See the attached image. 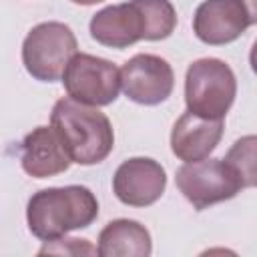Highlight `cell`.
Instances as JSON below:
<instances>
[{"label": "cell", "instance_id": "obj_1", "mask_svg": "<svg viewBox=\"0 0 257 257\" xmlns=\"http://www.w3.org/2000/svg\"><path fill=\"white\" fill-rule=\"evenodd\" d=\"M177 26L171 0H128L98 10L90 18V36L108 48H128L139 40H165Z\"/></svg>", "mask_w": 257, "mask_h": 257}, {"label": "cell", "instance_id": "obj_2", "mask_svg": "<svg viewBox=\"0 0 257 257\" xmlns=\"http://www.w3.org/2000/svg\"><path fill=\"white\" fill-rule=\"evenodd\" d=\"M98 217V201L88 187H48L28 199L26 223L40 241H54L70 231L86 229Z\"/></svg>", "mask_w": 257, "mask_h": 257}, {"label": "cell", "instance_id": "obj_3", "mask_svg": "<svg viewBox=\"0 0 257 257\" xmlns=\"http://www.w3.org/2000/svg\"><path fill=\"white\" fill-rule=\"evenodd\" d=\"M50 126L76 165H98L114 147V131L108 116L100 112L98 106L76 102L70 96L54 102Z\"/></svg>", "mask_w": 257, "mask_h": 257}, {"label": "cell", "instance_id": "obj_4", "mask_svg": "<svg viewBox=\"0 0 257 257\" xmlns=\"http://www.w3.org/2000/svg\"><path fill=\"white\" fill-rule=\"evenodd\" d=\"M237 94V80L231 66L221 58H199L185 74L187 110L213 120H223Z\"/></svg>", "mask_w": 257, "mask_h": 257}, {"label": "cell", "instance_id": "obj_5", "mask_svg": "<svg viewBox=\"0 0 257 257\" xmlns=\"http://www.w3.org/2000/svg\"><path fill=\"white\" fill-rule=\"evenodd\" d=\"M78 52V42L64 22H40L22 42V64L40 82H54L62 76L68 60Z\"/></svg>", "mask_w": 257, "mask_h": 257}, {"label": "cell", "instance_id": "obj_6", "mask_svg": "<svg viewBox=\"0 0 257 257\" xmlns=\"http://www.w3.org/2000/svg\"><path fill=\"white\" fill-rule=\"evenodd\" d=\"M175 183L193 209L203 211L215 203L233 199L245 183L225 159H201L177 169Z\"/></svg>", "mask_w": 257, "mask_h": 257}, {"label": "cell", "instance_id": "obj_7", "mask_svg": "<svg viewBox=\"0 0 257 257\" xmlns=\"http://www.w3.org/2000/svg\"><path fill=\"white\" fill-rule=\"evenodd\" d=\"M60 78L66 94L88 106L112 104L120 92V74L116 64L86 52H76L68 60Z\"/></svg>", "mask_w": 257, "mask_h": 257}, {"label": "cell", "instance_id": "obj_8", "mask_svg": "<svg viewBox=\"0 0 257 257\" xmlns=\"http://www.w3.org/2000/svg\"><path fill=\"white\" fill-rule=\"evenodd\" d=\"M255 22L257 0H203L193 16V32L201 42L221 46L237 40Z\"/></svg>", "mask_w": 257, "mask_h": 257}, {"label": "cell", "instance_id": "obj_9", "mask_svg": "<svg viewBox=\"0 0 257 257\" xmlns=\"http://www.w3.org/2000/svg\"><path fill=\"white\" fill-rule=\"evenodd\" d=\"M118 74L124 96L137 104H161L175 88V72L171 64L157 54H135L118 68Z\"/></svg>", "mask_w": 257, "mask_h": 257}, {"label": "cell", "instance_id": "obj_10", "mask_svg": "<svg viewBox=\"0 0 257 257\" xmlns=\"http://www.w3.org/2000/svg\"><path fill=\"white\" fill-rule=\"evenodd\" d=\"M167 187V173L161 163L149 157H133L118 165L112 175L114 197L128 207L157 203Z\"/></svg>", "mask_w": 257, "mask_h": 257}, {"label": "cell", "instance_id": "obj_11", "mask_svg": "<svg viewBox=\"0 0 257 257\" xmlns=\"http://www.w3.org/2000/svg\"><path fill=\"white\" fill-rule=\"evenodd\" d=\"M223 137V120L183 112L171 131V151L183 163L207 159Z\"/></svg>", "mask_w": 257, "mask_h": 257}, {"label": "cell", "instance_id": "obj_12", "mask_svg": "<svg viewBox=\"0 0 257 257\" xmlns=\"http://www.w3.org/2000/svg\"><path fill=\"white\" fill-rule=\"evenodd\" d=\"M22 169L34 179H48L68 171L70 157L52 126H36L22 141Z\"/></svg>", "mask_w": 257, "mask_h": 257}, {"label": "cell", "instance_id": "obj_13", "mask_svg": "<svg viewBox=\"0 0 257 257\" xmlns=\"http://www.w3.org/2000/svg\"><path fill=\"white\" fill-rule=\"evenodd\" d=\"M151 251V233L135 219H114L98 233L96 255L100 257H149Z\"/></svg>", "mask_w": 257, "mask_h": 257}, {"label": "cell", "instance_id": "obj_14", "mask_svg": "<svg viewBox=\"0 0 257 257\" xmlns=\"http://www.w3.org/2000/svg\"><path fill=\"white\" fill-rule=\"evenodd\" d=\"M255 137L247 135L233 143V147L227 151L225 161L241 175L245 189L255 185Z\"/></svg>", "mask_w": 257, "mask_h": 257}, {"label": "cell", "instance_id": "obj_15", "mask_svg": "<svg viewBox=\"0 0 257 257\" xmlns=\"http://www.w3.org/2000/svg\"><path fill=\"white\" fill-rule=\"evenodd\" d=\"M46 245L38 251L40 255L44 253H58V255H82V253H96V247L88 245L86 239H54V241H44Z\"/></svg>", "mask_w": 257, "mask_h": 257}, {"label": "cell", "instance_id": "obj_16", "mask_svg": "<svg viewBox=\"0 0 257 257\" xmlns=\"http://www.w3.org/2000/svg\"><path fill=\"white\" fill-rule=\"evenodd\" d=\"M74 4H80V6H92V4H98V2H104V0H70Z\"/></svg>", "mask_w": 257, "mask_h": 257}]
</instances>
